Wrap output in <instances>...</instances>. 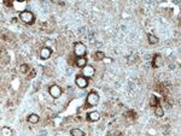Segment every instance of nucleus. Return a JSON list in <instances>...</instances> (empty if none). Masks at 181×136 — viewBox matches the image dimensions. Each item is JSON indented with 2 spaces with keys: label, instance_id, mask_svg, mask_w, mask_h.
I'll list each match as a JSON object with an SVG mask.
<instances>
[{
  "label": "nucleus",
  "instance_id": "1",
  "mask_svg": "<svg viewBox=\"0 0 181 136\" xmlns=\"http://www.w3.org/2000/svg\"><path fill=\"white\" fill-rule=\"evenodd\" d=\"M19 19L23 22V23H26V24H34L35 22V16L32 13V12H29V11H23L19 13Z\"/></svg>",
  "mask_w": 181,
  "mask_h": 136
},
{
  "label": "nucleus",
  "instance_id": "2",
  "mask_svg": "<svg viewBox=\"0 0 181 136\" xmlns=\"http://www.w3.org/2000/svg\"><path fill=\"white\" fill-rule=\"evenodd\" d=\"M86 52H87V48H86V46H85L83 43H81V42H76V43H75V46H74V54L76 55L77 58L85 57Z\"/></svg>",
  "mask_w": 181,
  "mask_h": 136
},
{
  "label": "nucleus",
  "instance_id": "3",
  "mask_svg": "<svg viewBox=\"0 0 181 136\" xmlns=\"http://www.w3.org/2000/svg\"><path fill=\"white\" fill-rule=\"evenodd\" d=\"M99 102V94L95 92H90L87 95V105L88 106H95Z\"/></svg>",
  "mask_w": 181,
  "mask_h": 136
},
{
  "label": "nucleus",
  "instance_id": "4",
  "mask_svg": "<svg viewBox=\"0 0 181 136\" xmlns=\"http://www.w3.org/2000/svg\"><path fill=\"white\" fill-rule=\"evenodd\" d=\"M48 93L53 99H58L60 95H62V88L57 84H52L51 87L48 88Z\"/></svg>",
  "mask_w": 181,
  "mask_h": 136
},
{
  "label": "nucleus",
  "instance_id": "5",
  "mask_svg": "<svg viewBox=\"0 0 181 136\" xmlns=\"http://www.w3.org/2000/svg\"><path fill=\"white\" fill-rule=\"evenodd\" d=\"M75 83H76V85L79 88H86L87 85H88V81H87V78L85 77V76H77L76 79H75Z\"/></svg>",
  "mask_w": 181,
  "mask_h": 136
},
{
  "label": "nucleus",
  "instance_id": "6",
  "mask_svg": "<svg viewBox=\"0 0 181 136\" xmlns=\"http://www.w3.org/2000/svg\"><path fill=\"white\" fill-rule=\"evenodd\" d=\"M94 75V68L92 65H86L83 69H82V76H85L86 78L92 77Z\"/></svg>",
  "mask_w": 181,
  "mask_h": 136
},
{
  "label": "nucleus",
  "instance_id": "7",
  "mask_svg": "<svg viewBox=\"0 0 181 136\" xmlns=\"http://www.w3.org/2000/svg\"><path fill=\"white\" fill-rule=\"evenodd\" d=\"M52 54V49L48 48V47H44L41 51H40V58H41L42 60H47L50 59V57H51Z\"/></svg>",
  "mask_w": 181,
  "mask_h": 136
},
{
  "label": "nucleus",
  "instance_id": "8",
  "mask_svg": "<svg viewBox=\"0 0 181 136\" xmlns=\"http://www.w3.org/2000/svg\"><path fill=\"white\" fill-rule=\"evenodd\" d=\"M87 118L89 122H98L100 119V113L97 112V111H92V112H89L87 114Z\"/></svg>",
  "mask_w": 181,
  "mask_h": 136
},
{
  "label": "nucleus",
  "instance_id": "9",
  "mask_svg": "<svg viewBox=\"0 0 181 136\" xmlns=\"http://www.w3.org/2000/svg\"><path fill=\"white\" fill-rule=\"evenodd\" d=\"M87 65V59L85 57H80L76 59V66L80 68V69H83L85 66Z\"/></svg>",
  "mask_w": 181,
  "mask_h": 136
},
{
  "label": "nucleus",
  "instance_id": "10",
  "mask_svg": "<svg viewBox=\"0 0 181 136\" xmlns=\"http://www.w3.org/2000/svg\"><path fill=\"white\" fill-rule=\"evenodd\" d=\"M39 120H40V117H39L38 114L33 113V114H29V116H28V122H29V123L35 124V123H38Z\"/></svg>",
  "mask_w": 181,
  "mask_h": 136
},
{
  "label": "nucleus",
  "instance_id": "11",
  "mask_svg": "<svg viewBox=\"0 0 181 136\" xmlns=\"http://www.w3.org/2000/svg\"><path fill=\"white\" fill-rule=\"evenodd\" d=\"M147 39H149V43H151V45L158 43V37H156L155 35H152V34H149L147 35Z\"/></svg>",
  "mask_w": 181,
  "mask_h": 136
},
{
  "label": "nucleus",
  "instance_id": "12",
  "mask_svg": "<svg viewBox=\"0 0 181 136\" xmlns=\"http://www.w3.org/2000/svg\"><path fill=\"white\" fill-rule=\"evenodd\" d=\"M155 114L157 116V117H163V114H164V111L162 107H159V105L158 106H156V110H155Z\"/></svg>",
  "mask_w": 181,
  "mask_h": 136
},
{
  "label": "nucleus",
  "instance_id": "13",
  "mask_svg": "<svg viewBox=\"0 0 181 136\" xmlns=\"http://www.w3.org/2000/svg\"><path fill=\"white\" fill-rule=\"evenodd\" d=\"M104 58H105L104 52L98 51V52H95V53H94V59H95V60H103Z\"/></svg>",
  "mask_w": 181,
  "mask_h": 136
},
{
  "label": "nucleus",
  "instance_id": "14",
  "mask_svg": "<svg viewBox=\"0 0 181 136\" xmlns=\"http://www.w3.org/2000/svg\"><path fill=\"white\" fill-rule=\"evenodd\" d=\"M70 134H71L73 136H83L85 135V133L80 129H73L71 131H70Z\"/></svg>",
  "mask_w": 181,
  "mask_h": 136
},
{
  "label": "nucleus",
  "instance_id": "15",
  "mask_svg": "<svg viewBox=\"0 0 181 136\" xmlns=\"http://www.w3.org/2000/svg\"><path fill=\"white\" fill-rule=\"evenodd\" d=\"M158 104H159V101L157 100V98L156 97H151V101H150V105L151 106H158Z\"/></svg>",
  "mask_w": 181,
  "mask_h": 136
},
{
  "label": "nucleus",
  "instance_id": "16",
  "mask_svg": "<svg viewBox=\"0 0 181 136\" xmlns=\"http://www.w3.org/2000/svg\"><path fill=\"white\" fill-rule=\"evenodd\" d=\"M1 134H3L4 136L6 135V134H7V135H11V134H12V131H11V130H10L9 128H5V129H3V130H1Z\"/></svg>",
  "mask_w": 181,
  "mask_h": 136
},
{
  "label": "nucleus",
  "instance_id": "17",
  "mask_svg": "<svg viewBox=\"0 0 181 136\" xmlns=\"http://www.w3.org/2000/svg\"><path fill=\"white\" fill-rule=\"evenodd\" d=\"M21 71H22L23 74H26V72L28 71V65H27V64H23V65H21Z\"/></svg>",
  "mask_w": 181,
  "mask_h": 136
},
{
  "label": "nucleus",
  "instance_id": "18",
  "mask_svg": "<svg viewBox=\"0 0 181 136\" xmlns=\"http://www.w3.org/2000/svg\"><path fill=\"white\" fill-rule=\"evenodd\" d=\"M4 5H5V6H7V7H11L12 6V4L10 3L9 0H4Z\"/></svg>",
  "mask_w": 181,
  "mask_h": 136
}]
</instances>
